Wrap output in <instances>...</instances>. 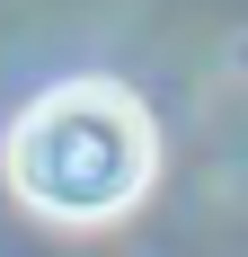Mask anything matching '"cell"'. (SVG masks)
<instances>
[{
    "label": "cell",
    "mask_w": 248,
    "mask_h": 257,
    "mask_svg": "<svg viewBox=\"0 0 248 257\" xmlns=\"http://www.w3.org/2000/svg\"><path fill=\"white\" fill-rule=\"evenodd\" d=\"M0 169L36 213L53 222H124V213L151 195L160 178V133H151L142 98L115 89V80H62L27 106L9 142H0Z\"/></svg>",
    "instance_id": "1"
}]
</instances>
